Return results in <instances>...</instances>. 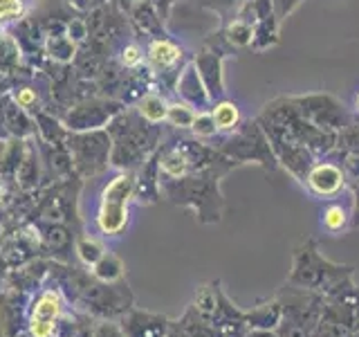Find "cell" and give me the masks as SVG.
Listing matches in <instances>:
<instances>
[{"label":"cell","mask_w":359,"mask_h":337,"mask_svg":"<svg viewBox=\"0 0 359 337\" xmlns=\"http://www.w3.org/2000/svg\"><path fill=\"white\" fill-rule=\"evenodd\" d=\"M353 265L334 263L328 256H323L314 239H303L292 252V270L285 284L301 290L319 292L328 299L348 284H353Z\"/></svg>","instance_id":"cell-1"},{"label":"cell","mask_w":359,"mask_h":337,"mask_svg":"<svg viewBox=\"0 0 359 337\" xmlns=\"http://www.w3.org/2000/svg\"><path fill=\"white\" fill-rule=\"evenodd\" d=\"M222 176L224 171H194L180 180H164V189L175 202L196 207L202 223H218L222 213Z\"/></svg>","instance_id":"cell-2"},{"label":"cell","mask_w":359,"mask_h":337,"mask_svg":"<svg viewBox=\"0 0 359 337\" xmlns=\"http://www.w3.org/2000/svg\"><path fill=\"white\" fill-rule=\"evenodd\" d=\"M218 151L236 164H261L269 171L278 166L267 135L256 119L250 124H241L238 131L227 133V138L218 144Z\"/></svg>","instance_id":"cell-3"},{"label":"cell","mask_w":359,"mask_h":337,"mask_svg":"<svg viewBox=\"0 0 359 337\" xmlns=\"http://www.w3.org/2000/svg\"><path fill=\"white\" fill-rule=\"evenodd\" d=\"M135 196V176L119 173L101 189L97 205V227L106 236H117L128 225V205Z\"/></svg>","instance_id":"cell-4"},{"label":"cell","mask_w":359,"mask_h":337,"mask_svg":"<svg viewBox=\"0 0 359 337\" xmlns=\"http://www.w3.org/2000/svg\"><path fill=\"white\" fill-rule=\"evenodd\" d=\"M290 101L294 104V108L301 112L303 117H306L308 121H312L314 126L323 128V131L339 133L353 121L351 115H348V110L332 95L314 93V95L290 97Z\"/></svg>","instance_id":"cell-5"},{"label":"cell","mask_w":359,"mask_h":337,"mask_svg":"<svg viewBox=\"0 0 359 337\" xmlns=\"http://www.w3.org/2000/svg\"><path fill=\"white\" fill-rule=\"evenodd\" d=\"M241 16L250 18L254 22V41L252 48L263 52L274 48L278 43V25L280 20L276 16V9L272 0H247L245 7L238 11Z\"/></svg>","instance_id":"cell-6"},{"label":"cell","mask_w":359,"mask_h":337,"mask_svg":"<svg viewBox=\"0 0 359 337\" xmlns=\"http://www.w3.org/2000/svg\"><path fill=\"white\" fill-rule=\"evenodd\" d=\"M303 187H306L314 198L330 200L339 196L344 189H348V183H346L341 164L330 162V160H317L310 166L306 180H303Z\"/></svg>","instance_id":"cell-7"},{"label":"cell","mask_w":359,"mask_h":337,"mask_svg":"<svg viewBox=\"0 0 359 337\" xmlns=\"http://www.w3.org/2000/svg\"><path fill=\"white\" fill-rule=\"evenodd\" d=\"M182 59H184V50L182 45L175 43L168 37L153 39L149 43V50H146V61H149L151 72H160V74H180L182 72Z\"/></svg>","instance_id":"cell-8"},{"label":"cell","mask_w":359,"mask_h":337,"mask_svg":"<svg viewBox=\"0 0 359 337\" xmlns=\"http://www.w3.org/2000/svg\"><path fill=\"white\" fill-rule=\"evenodd\" d=\"M63 308L61 295L56 290H45L43 295L34 301L29 312V335L32 337H52L56 319H59Z\"/></svg>","instance_id":"cell-9"},{"label":"cell","mask_w":359,"mask_h":337,"mask_svg":"<svg viewBox=\"0 0 359 337\" xmlns=\"http://www.w3.org/2000/svg\"><path fill=\"white\" fill-rule=\"evenodd\" d=\"M194 65L207 86L211 104L222 99L224 93H227V86H224V54L218 50H205L194 59Z\"/></svg>","instance_id":"cell-10"},{"label":"cell","mask_w":359,"mask_h":337,"mask_svg":"<svg viewBox=\"0 0 359 337\" xmlns=\"http://www.w3.org/2000/svg\"><path fill=\"white\" fill-rule=\"evenodd\" d=\"M175 93H177L180 99L187 101V104L194 106L196 110H207V108H211V97L207 93L205 81H202L198 70H196L194 61H191L189 65H184L182 72L177 74Z\"/></svg>","instance_id":"cell-11"},{"label":"cell","mask_w":359,"mask_h":337,"mask_svg":"<svg viewBox=\"0 0 359 337\" xmlns=\"http://www.w3.org/2000/svg\"><path fill=\"white\" fill-rule=\"evenodd\" d=\"M160 173L166 180H180L189 173H194V164H191V157L182 142L166 146L160 153Z\"/></svg>","instance_id":"cell-12"},{"label":"cell","mask_w":359,"mask_h":337,"mask_svg":"<svg viewBox=\"0 0 359 337\" xmlns=\"http://www.w3.org/2000/svg\"><path fill=\"white\" fill-rule=\"evenodd\" d=\"M280 319H283V306H280V301L276 297L261 301L252 310H245V326H247V329L276 331Z\"/></svg>","instance_id":"cell-13"},{"label":"cell","mask_w":359,"mask_h":337,"mask_svg":"<svg viewBox=\"0 0 359 337\" xmlns=\"http://www.w3.org/2000/svg\"><path fill=\"white\" fill-rule=\"evenodd\" d=\"M211 115H213V121H216V128L218 133H233L241 128L243 124V115H241V108L236 101L222 97L218 101H213L211 104Z\"/></svg>","instance_id":"cell-14"},{"label":"cell","mask_w":359,"mask_h":337,"mask_svg":"<svg viewBox=\"0 0 359 337\" xmlns=\"http://www.w3.org/2000/svg\"><path fill=\"white\" fill-rule=\"evenodd\" d=\"M224 41L231 48H252V41H254V22L245 16H233L231 20H227L222 32Z\"/></svg>","instance_id":"cell-15"},{"label":"cell","mask_w":359,"mask_h":337,"mask_svg":"<svg viewBox=\"0 0 359 337\" xmlns=\"http://www.w3.org/2000/svg\"><path fill=\"white\" fill-rule=\"evenodd\" d=\"M166 110H168V101L162 95L155 93H146L144 97H140L137 101V115L149 121V124H162L166 121Z\"/></svg>","instance_id":"cell-16"},{"label":"cell","mask_w":359,"mask_h":337,"mask_svg":"<svg viewBox=\"0 0 359 337\" xmlns=\"http://www.w3.org/2000/svg\"><path fill=\"white\" fill-rule=\"evenodd\" d=\"M351 218H353L351 209H346L344 205H337V202H332V205H328L323 209L321 225L330 234H341L346 230H351Z\"/></svg>","instance_id":"cell-17"},{"label":"cell","mask_w":359,"mask_h":337,"mask_svg":"<svg viewBox=\"0 0 359 337\" xmlns=\"http://www.w3.org/2000/svg\"><path fill=\"white\" fill-rule=\"evenodd\" d=\"M196 115H198V110L194 106H189L187 101L177 99V101H171V104H168L166 121L175 128H191L194 126Z\"/></svg>","instance_id":"cell-18"},{"label":"cell","mask_w":359,"mask_h":337,"mask_svg":"<svg viewBox=\"0 0 359 337\" xmlns=\"http://www.w3.org/2000/svg\"><path fill=\"white\" fill-rule=\"evenodd\" d=\"M194 135L198 140H213L218 133L216 128V121H213V115H211V108L209 110H198V115L194 119V126H191Z\"/></svg>","instance_id":"cell-19"},{"label":"cell","mask_w":359,"mask_h":337,"mask_svg":"<svg viewBox=\"0 0 359 337\" xmlns=\"http://www.w3.org/2000/svg\"><path fill=\"white\" fill-rule=\"evenodd\" d=\"M202 7L213 9L216 14L222 16V20H231L233 16H238V11L245 7L247 0H200Z\"/></svg>","instance_id":"cell-20"},{"label":"cell","mask_w":359,"mask_h":337,"mask_svg":"<svg viewBox=\"0 0 359 337\" xmlns=\"http://www.w3.org/2000/svg\"><path fill=\"white\" fill-rule=\"evenodd\" d=\"M48 52L56 61H72L74 43H72V39H65V37H52L48 41Z\"/></svg>","instance_id":"cell-21"},{"label":"cell","mask_w":359,"mask_h":337,"mask_svg":"<svg viewBox=\"0 0 359 337\" xmlns=\"http://www.w3.org/2000/svg\"><path fill=\"white\" fill-rule=\"evenodd\" d=\"M144 50L137 43H126V48L121 50V65L128 67V70H137V67L144 63Z\"/></svg>","instance_id":"cell-22"},{"label":"cell","mask_w":359,"mask_h":337,"mask_svg":"<svg viewBox=\"0 0 359 337\" xmlns=\"http://www.w3.org/2000/svg\"><path fill=\"white\" fill-rule=\"evenodd\" d=\"M79 254L86 263H97L101 256H104V250H101V245L93 239H81L79 241Z\"/></svg>","instance_id":"cell-23"},{"label":"cell","mask_w":359,"mask_h":337,"mask_svg":"<svg viewBox=\"0 0 359 337\" xmlns=\"http://www.w3.org/2000/svg\"><path fill=\"white\" fill-rule=\"evenodd\" d=\"M22 14V0H0V20H11Z\"/></svg>","instance_id":"cell-24"},{"label":"cell","mask_w":359,"mask_h":337,"mask_svg":"<svg viewBox=\"0 0 359 337\" xmlns=\"http://www.w3.org/2000/svg\"><path fill=\"white\" fill-rule=\"evenodd\" d=\"M272 3H274L278 20H283V18H287L292 11H294L303 3V0H272Z\"/></svg>","instance_id":"cell-25"},{"label":"cell","mask_w":359,"mask_h":337,"mask_svg":"<svg viewBox=\"0 0 359 337\" xmlns=\"http://www.w3.org/2000/svg\"><path fill=\"white\" fill-rule=\"evenodd\" d=\"M34 101H36V93H34L32 88H20L18 93H16V104H18V108H22V110L32 108V106H34Z\"/></svg>","instance_id":"cell-26"},{"label":"cell","mask_w":359,"mask_h":337,"mask_svg":"<svg viewBox=\"0 0 359 337\" xmlns=\"http://www.w3.org/2000/svg\"><path fill=\"white\" fill-rule=\"evenodd\" d=\"M151 3H153V7L157 9V14H160V18L166 20L168 14H171V7H173L175 0H151Z\"/></svg>","instance_id":"cell-27"},{"label":"cell","mask_w":359,"mask_h":337,"mask_svg":"<svg viewBox=\"0 0 359 337\" xmlns=\"http://www.w3.org/2000/svg\"><path fill=\"white\" fill-rule=\"evenodd\" d=\"M245 337H280L278 331H269V329H247Z\"/></svg>","instance_id":"cell-28"},{"label":"cell","mask_w":359,"mask_h":337,"mask_svg":"<svg viewBox=\"0 0 359 337\" xmlns=\"http://www.w3.org/2000/svg\"><path fill=\"white\" fill-rule=\"evenodd\" d=\"M353 110H355L357 115H359V90L355 93V99H353Z\"/></svg>","instance_id":"cell-29"},{"label":"cell","mask_w":359,"mask_h":337,"mask_svg":"<svg viewBox=\"0 0 359 337\" xmlns=\"http://www.w3.org/2000/svg\"><path fill=\"white\" fill-rule=\"evenodd\" d=\"M126 5H133V3H140V0H123Z\"/></svg>","instance_id":"cell-30"}]
</instances>
